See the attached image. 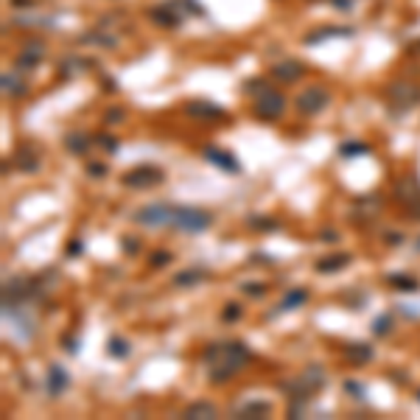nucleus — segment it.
Wrapping results in <instances>:
<instances>
[{
	"mask_svg": "<svg viewBox=\"0 0 420 420\" xmlns=\"http://www.w3.org/2000/svg\"><path fill=\"white\" fill-rule=\"evenodd\" d=\"M387 283L395 288V291H420V280L412 278V275H404V272H395V275H390Z\"/></svg>",
	"mask_w": 420,
	"mask_h": 420,
	"instance_id": "obj_25",
	"label": "nucleus"
},
{
	"mask_svg": "<svg viewBox=\"0 0 420 420\" xmlns=\"http://www.w3.org/2000/svg\"><path fill=\"white\" fill-rule=\"evenodd\" d=\"M269 76L275 81H283V84H294V81H300L305 76V65L297 62V59H291V57H286V59H280V62L272 65Z\"/></svg>",
	"mask_w": 420,
	"mask_h": 420,
	"instance_id": "obj_12",
	"label": "nucleus"
},
{
	"mask_svg": "<svg viewBox=\"0 0 420 420\" xmlns=\"http://www.w3.org/2000/svg\"><path fill=\"white\" fill-rule=\"evenodd\" d=\"M415 247H418V250H420V238H418V244H415Z\"/></svg>",
	"mask_w": 420,
	"mask_h": 420,
	"instance_id": "obj_49",
	"label": "nucleus"
},
{
	"mask_svg": "<svg viewBox=\"0 0 420 420\" xmlns=\"http://www.w3.org/2000/svg\"><path fill=\"white\" fill-rule=\"evenodd\" d=\"M345 392H350L353 398H361L364 395V387L358 381H345Z\"/></svg>",
	"mask_w": 420,
	"mask_h": 420,
	"instance_id": "obj_41",
	"label": "nucleus"
},
{
	"mask_svg": "<svg viewBox=\"0 0 420 420\" xmlns=\"http://www.w3.org/2000/svg\"><path fill=\"white\" fill-rule=\"evenodd\" d=\"M390 101H392L401 112L409 110L412 104H418L420 101V84H415V81H404V78L392 81V87H390Z\"/></svg>",
	"mask_w": 420,
	"mask_h": 420,
	"instance_id": "obj_8",
	"label": "nucleus"
},
{
	"mask_svg": "<svg viewBox=\"0 0 420 420\" xmlns=\"http://www.w3.org/2000/svg\"><path fill=\"white\" fill-rule=\"evenodd\" d=\"M185 112L191 118H205V121H221L224 118V110L216 101H188Z\"/></svg>",
	"mask_w": 420,
	"mask_h": 420,
	"instance_id": "obj_14",
	"label": "nucleus"
},
{
	"mask_svg": "<svg viewBox=\"0 0 420 420\" xmlns=\"http://www.w3.org/2000/svg\"><path fill=\"white\" fill-rule=\"evenodd\" d=\"M202 154H205V160H208V163L218 165L224 174H241V163H238L230 151H224V148H218V146H205V148H202Z\"/></svg>",
	"mask_w": 420,
	"mask_h": 420,
	"instance_id": "obj_13",
	"label": "nucleus"
},
{
	"mask_svg": "<svg viewBox=\"0 0 420 420\" xmlns=\"http://www.w3.org/2000/svg\"><path fill=\"white\" fill-rule=\"evenodd\" d=\"M65 348H68V353H78L81 342H76V339H65Z\"/></svg>",
	"mask_w": 420,
	"mask_h": 420,
	"instance_id": "obj_47",
	"label": "nucleus"
},
{
	"mask_svg": "<svg viewBox=\"0 0 420 420\" xmlns=\"http://www.w3.org/2000/svg\"><path fill=\"white\" fill-rule=\"evenodd\" d=\"M350 34H353V28H348V25H325V28L311 31V34L305 37V45H317V42H322V40H331V37H350Z\"/></svg>",
	"mask_w": 420,
	"mask_h": 420,
	"instance_id": "obj_21",
	"label": "nucleus"
},
{
	"mask_svg": "<svg viewBox=\"0 0 420 420\" xmlns=\"http://www.w3.org/2000/svg\"><path fill=\"white\" fill-rule=\"evenodd\" d=\"M84 252V244H81V238H73L68 244V255L73 258V255H81Z\"/></svg>",
	"mask_w": 420,
	"mask_h": 420,
	"instance_id": "obj_42",
	"label": "nucleus"
},
{
	"mask_svg": "<svg viewBox=\"0 0 420 420\" xmlns=\"http://www.w3.org/2000/svg\"><path fill=\"white\" fill-rule=\"evenodd\" d=\"M322 384H325V373H322L320 367H308V370H303L294 381H286V384H283V390L288 392V401H291V409H288V412L294 415L300 404L311 401V398H314V392H317V390H322Z\"/></svg>",
	"mask_w": 420,
	"mask_h": 420,
	"instance_id": "obj_2",
	"label": "nucleus"
},
{
	"mask_svg": "<svg viewBox=\"0 0 420 420\" xmlns=\"http://www.w3.org/2000/svg\"><path fill=\"white\" fill-rule=\"evenodd\" d=\"M339 154H342V157H364V154H370V143H364V140L339 143Z\"/></svg>",
	"mask_w": 420,
	"mask_h": 420,
	"instance_id": "obj_27",
	"label": "nucleus"
},
{
	"mask_svg": "<svg viewBox=\"0 0 420 420\" xmlns=\"http://www.w3.org/2000/svg\"><path fill=\"white\" fill-rule=\"evenodd\" d=\"M395 199H398L404 208H409V205L420 202L418 174H404V177H398V180H395Z\"/></svg>",
	"mask_w": 420,
	"mask_h": 420,
	"instance_id": "obj_11",
	"label": "nucleus"
},
{
	"mask_svg": "<svg viewBox=\"0 0 420 420\" xmlns=\"http://www.w3.org/2000/svg\"><path fill=\"white\" fill-rule=\"evenodd\" d=\"M28 90H31V84H28L23 76H17V73H3V93H6V95L23 98V95H28Z\"/></svg>",
	"mask_w": 420,
	"mask_h": 420,
	"instance_id": "obj_19",
	"label": "nucleus"
},
{
	"mask_svg": "<svg viewBox=\"0 0 420 420\" xmlns=\"http://www.w3.org/2000/svg\"><path fill=\"white\" fill-rule=\"evenodd\" d=\"M384 238H387V244H392V247H398V244H401V238H404V235H401V233H387V235H384Z\"/></svg>",
	"mask_w": 420,
	"mask_h": 420,
	"instance_id": "obj_46",
	"label": "nucleus"
},
{
	"mask_svg": "<svg viewBox=\"0 0 420 420\" xmlns=\"http://www.w3.org/2000/svg\"><path fill=\"white\" fill-rule=\"evenodd\" d=\"M241 291H244V294H250V297H264V294H267V283L247 280V283H241Z\"/></svg>",
	"mask_w": 420,
	"mask_h": 420,
	"instance_id": "obj_33",
	"label": "nucleus"
},
{
	"mask_svg": "<svg viewBox=\"0 0 420 420\" xmlns=\"http://www.w3.org/2000/svg\"><path fill=\"white\" fill-rule=\"evenodd\" d=\"M124 118V110H110L107 112V124H115V121H121Z\"/></svg>",
	"mask_w": 420,
	"mask_h": 420,
	"instance_id": "obj_45",
	"label": "nucleus"
},
{
	"mask_svg": "<svg viewBox=\"0 0 420 420\" xmlns=\"http://www.w3.org/2000/svg\"><path fill=\"white\" fill-rule=\"evenodd\" d=\"M294 104H297V112L300 115H308V118H314V115H320L328 104H331V95H328V90L325 87H305L297 98H294Z\"/></svg>",
	"mask_w": 420,
	"mask_h": 420,
	"instance_id": "obj_6",
	"label": "nucleus"
},
{
	"mask_svg": "<svg viewBox=\"0 0 420 420\" xmlns=\"http://www.w3.org/2000/svg\"><path fill=\"white\" fill-rule=\"evenodd\" d=\"M407 210V216L412 218V221H420V202H415V205H409V208H404Z\"/></svg>",
	"mask_w": 420,
	"mask_h": 420,
	"instance_id": "obj_44",
	"label": "nucleus"
},
{
	"mask_svg": "<svg viewBox=\"0 0 420 420\" xmlns=\"http://www.w3.org/2000/svg\"><path fill=\"white\" fill-rule=\"evenodd\" d=\"M138 224L143 227H168V218H171V205L168 202H154V205H146V208L135 210L132 216Z\"/></svg>",
	"mask_w": 420,
	"mask_h": 420,
	"instance_id": "obj_9",
	"label": "nucleus"
},
{
	"mask_svg": "<svg viewBox=\"0 0 420 420\" xmlns=\"http://www.w3.org/2000/svg\"><path fill=\"white\" fill-rule=\"evenodd\" d=\"M65 148H68L70 154H87L90 138H87L84 132H70L68 138H65Z\"/></svg>",
	"mask_w": 420,
	"mask_h": 420,
	"instance_id": "obj_26",
	"label": "nucleus"
},
{
	"mask_svg": "<svg viewBox=\"0 0 420 420\" xmlns=\"http://www.w3.org/2000/svg\"><path fill=\"white\" fill-rule=\"evenodd\" d=\"M95 143H98V146H104L110 154H115V151H118V146H121L118 138H112V135H107V132H104V135H95Z\"/></svg>",
	"mask_w": 420,
	"mask_h": 420,
	"instance_id": "obj_35",
	"label": "nucleus"
},
{
	"mask_svg": "<svg viewBox=\"0 0 420 420\" xmlns=\"http://www.w3.org/2000/svg\"><path fill=\"white\" fill-rule=\"evenodd\" d=\"M320 241H328V244H334V241H339V235H337L334 230H322V233H320Z\"/></svg>",
	"mask_w": 420,
	"mask_h": 420,
	"instance_id": "obj_43",
	"label": "nucleus"
},
{
	"mask_svg": "<svg viewBox=\"0 0 420 420\" xmlns=\"http://www.w3.org/2000/svg\"><path fill=\"white\" fill-rule=\"evenodd\" d=\"M418 401H420V390H418Z\"/></svg>",
	"mask_w": 420,
	"mask_h": 420,
	"instance_id": "obj_50",
	"label": "nucleus"
},
{
	"mask_svg": "<svg viewBox=\"0 0 420 420\" xmlns=\"http://www.w3.org/2000/svg\"><path fill=\"white\" fill-rule=\"evenodd\" d=\"M121 250H124L127 255H135V252L140 250V241L135 238V235H127V238L121 241Z\"/></svg>",
	"mask_w": 420,
	"mask_h": 420,
	"instance_id": "obj_37",
	"label": "nucleus"
},
{
	"mask_svg": "<svg viewBox=\"0 0 420 420\" xmlns=\"http://www.w3.org/2000/svg\"><path fill=\"white\" fill-rule=\"evenodd\" d=\"M107 350H110L112 358H127V356H129V342L121 339V337H112V339L107 342Z\"/></svg>",
	"mask_w": 420,
	"mask_h": 420,
	"instance_id": "obj_29",
	"label": "nucleus"
},
{
	"mask_svg": "<svg viewBox=\"0 0 420 420\" xmlns=\"http://www.w3.org/2000/svg\"><path fill=\"white\" fill-rule=\"evenodd\" d=\"M350 258L348 252H339V255H328V258H322L314 269L320 272V275H334V272H342V269H348L350 267Z\"/></svg>",
	"mask_w": 420,
	"mask_h": 420,
	"instance_id": "obj_20",
	"label": "nucleus"
},
{
	"mask_svg": "<svg viewBox=\"0 0 420 420\" xmlns=\"http://www.w3.org/2000/svg\"><path fill=\"white\" fill-rule=\"evenodd\" d=\"M42 57H45V42H42V40H28L25 48H23V51L17 54V59H14V68L37 70L40 62H42Z\"/></svg>",
	"mask_w": 420,
	"mask_h": 420,
	"instance_id": "obj_10",
	"label": "nucleus"
},
{
	"mask_svg": "<svg viewBox=\"0 0 420 420\" xmlns=\"http://www.w3.org/2000/svg\"><path fill=\"white\" fill-rule=\"evenodd\" d=\"M305 300H308V288H288V291L283 294L278 308L280 311H294V308H300Z\"/></svg>",
	"mask_w": 420,
	"mask_h": 420,
	"instance_id": "obj_23",
	"label": "nucleus"
},
{
	"mask_svg": "<svg viewBox=\"0 0 420 420\" xmlns=\"http://www.w3.org/2000/svg\"><path fill=\"white\" fill-rule=\"evenodd\" d=\"M48 395L51 398H59L65 390L70 387V375H68V370L65 367H59V364H51L48 367Z\"/></svg>",
	"mask_w": 420,
	"mask_h": 420,
	"instance_id": "obj_15",
	"label": "nucleus"
},
{
	"mask_svg": "<svg viewBox=\"0 0 420 420\" xmlns=\"http://www.w3.org/2000/svg\"><path fill=\"white\" fill-rule=\"evenodd\" d=\"M81 42L87 45H101V48H118V40L112 34H104V31H93V34H84Z\"/></svg>",
	"mask_w": 420,
	"mask_h": 420,
	"instance_id": "obj_28",
	"label": "nucleus"
},
{
	"mask_svg": "<svg viewBox=\"0 0 420 420\" xmlns=\"http://www.w3.org/2000/svg\"><path fill=\"white\" fill-rule=\"evenodd\" d=\"M87 174H90L93 180L107 177V165H104V163H90V165H87Z\"/></svg>",
	"mask_w": 420,
	"mask_h": 420,
	"instance_id": "obj_39",
	"label": "nucleus"
},
{
	"mask_svg": "<svg viewBox=\"0 0 420 420\" xmlns=\"http://www.w3.org/2000/svg\"><path fill=\"white\" fill-rule=\"evenodd\" d=\"M210 278V269L205 267H188V269H182V272H177L171 283L177 286V288H185V286H197V283H202V280Z\"/></svg>",
	"mask_w": 420,
	"mask_h": 420,
	"instance_id": "obj_17",
	"label": "nucleus"
},
{
	"mask_svg": "<svg viewBox=\"0 0 420 420\" xmlns=\"http://www.w3.org/2000/svg\"><path fill=\"white\" fill-rule=\"evenodd\" d=\"M14 165L23 174H37L40 171V157H37V151L31 146H20L17 154H14Z\"/></svg>",
	"mask_w": 420,
	"mask_h": 420,
	"instance_id": "obj_16",
	"label": "nucleus"
},
{
	"mask_svg": "<svg viewBox=\"0 0 420 420\" xmlns=\"http://www.w3.org/2000/svg\"><path fill=\"white\" fill-rule=\"evenodd\" d=\"M148 20L154 23V25H160V28H168V31H174V28H180L182 25V20H185V11L180 8V3L177 0H165V3H157V6H151L148 8Z\"/></svg>",
	"mask_w": 420,
	"mask_h": 420,
	"instance_id": "obj_7",
	"label": "nucleus"
},
{
	"mask_svg": "<svg viewBox=\"0 0 420 420\" xmlns=\"http://www.w3.org/2000/svg\"><path fill=\"white\" fill-rule=\"evenodd\" d=\"M252 112H255V118H261V121H278L280 115L286 112V98H283V93H278L275 87L261 90V93L252 98Z\"/></svg>",
	"mask_w": 420,
	"mask_h": 420,
	"instance_id": "obj_4",
	"label": "nucleus"
},
{
	"mask_svg": "<svg viewBox=\"0 0 420 420\" xmlns=\"http://www.w3.org/2000/svg\"><path fill=\"white\" fill-rule=\"evenodd\" d=\"M250 224L258 230H275L278 227V221H269V218H250Z\"/></svg>",
	"mask_w": 420,
	"mask_h": 420,
	"instance_id": "obj_40",
	"label": "nucleus"
},
{
	"mask_svg": "<svg viewBox=\"0 0 420 420\" xmlns=\"http://www.w3.org/2000/svg\"><path fill=\"white\" fill-rule=\"evenodd\" d=\"M205 364H208V381L210 384H227L230 378H235L244 364H250L252 358V350L247 348L244 342H216V345H208L205 353H202Z\"/></svg>",
	"mask_w": 420,
	"mask_h": 420,
	"instance_id": "obj_1",
	"label": "nucleus"
},
{
	"mask_svg": "<svg viewBox=\"0 0 420 420\" xmlns=\"http://www.w3.org/2000/svg\"><path fill=\"white\" fill-rule=\"evenodd\" d=\"M177 3H180V8H182V11H194L197 17H202V14H205V8H202L197 0H177Z\"/></svg>",
	"mask_w": 420,
	"mask_h": 420,
	"instance_id": "obj_38",
	"label": "nucleus"
},
{
	"mask_svg": "<svg viewBox=\"0 0 420 420\" xmlns=\"http://www.w3.org/2000/svg\"><path fill=\"white\" fill-rule=\"evenodd\" d=\"M269 84H267V78H247V84H244V93H261V90H267Z\"/></svg>",
	"mask_w": 420,
	"mask_h": 420,
	"instance_id": "obj_36",
	"label": "nucleus"
},
{
	"mask_svg": "<svg viewBox=\"0 0 420 420\" xmlns=\"http://www.w3.org/2000/svg\"><path fill=\"white\" fill-rule=\"evenodd\" d=\"M185 418H197V420H208V418H216L218 415V409L210 404V401H194L185 412H182Z\"/></svg>",
	"mask_w": 420,
	"mask_h": 420,
	"instance_id": "obj_24",
	"label": "nucleus"
},
{
	"mask_svg": "<svg viewBox=\"0 0 420 420\" xmlns=\"http://www.w3.org/2000/svg\"><path fill=\"white\" fill-rule=\"evenodd\" d=\"M171 261V252H165V250H154L151 255H148V264L154 267V269H160V267H165Z\"/></svg>",
	"mask_w": 420,
	"mask_h": 420,
	"instance_id": "obj_34",
	"label": "nucleus"
},
{
	"mask_svg": "<svg viewBox=\"0 0 420 420\" xmlns=\"http://www.w3.org/2000/svg\"><path fill=\"white\" fill-rule=\"evenodd\" d=\"M334 6H337V8H350L353 3H350V0H334Z\"/></svg>",
	"mask_w": 420,
	"mask_h": 420,
	"instance_id": "obj_48",
	"label": "nucleus"
},
{
	"mask_svg": "<svg viewBox=\"0 0 420 420\" xmlns=\"http://www.w3.org/2000/svg\"><path fill=\"white\" fill-rule=\"evenodd\" d=\"M390 328H392V314H381V317L373 322V334H375V337H387Z\"/></svg>",
	"mask_w": 420,
	"mask_h": 420,
	"instance_id": "obj_32",
	"label": "nucleus"
},
{
	"mask_svg": "<svg viewBox=\"0 0 420 420\" xmlns=\"http://www.w3.org/2000/svg\"><path fill=\"white\" fill-rule=\"evenodd\" d=\"M213 224V213L202 208H191V205H171V218L168 227L182 230V233H205Z\"/></svg>",
	"mask_w": 420,
	"mask_h": 420,
	"instance_id": "obj_3",
	"label": "nucleus"
},
{
	"mask_svg": "<svg viewBox=\"0 0 420 420\" xmlns=\"http://www.w3.org/2000/svg\"><path fill=\"white\" fill-rule=\"evenodd\" d=\"M81 57H65L62 59V76H70V73H81V70L90 68V62H78Z\"/></svg>",
	"mask_w": 420,
	"mask_h": 420,
	"instance_id": "obj_30",
	"label": "nucleus"
},
{
	"mask_svg": "<svg viewBox=\"0 0 420 420\" xmlns=\"http://www.w3.org/2000/svg\"><path fill=\"white\" fill-rule=\"evenodd\" d=\"M373 345H367V342H350L345 345V358H348V364H356V367H361V364H367V361H373Z\"/></svg>",
	"mask_w": 420,
	"mask_h": 420,
	"instance_id": "obj_18",
	"label": "nucleus"
},
{
	"mask_svg": "<svg viewBox=\"0 0 420 420\" xmlns=\"http://www.w3.org/2000/svg\"><path fill=\"white\" fill-rule=\"evenodd\" d=\"M238 418H269L272 415V404L267 401H247L244 407L235 409Z\"/></svg>",
	"mask_w": 420,
	"mask_h": 420,
	"instance_id": "obj_22",
	"label": "nucleus"
},
{
	"mask_svg": "<svg viewBox=\"0 0 420 420\" xmlns=\"http://www.w3.org/2000/svg\"><path fill=\"white\" fill-rule=\"evenodd\" d=\"M241 317H244L241 303H224V308H221V320H224V322H235V320H241Z\"/></svg>",
	"mask_w": 420,
	"mask_h": 420,
	"instance_id": "obj_31",
	"label": "nucleus"
},
{
	"mask_svg": "<svg viewBox=\"0 0 420 420\" xmlns=\"http://www.w3.org/2000/svg\"><path fill=\"white\" fill-rule=\"evenodd\" d=\"M163 182H165V174H163V168H157V165H135V168H129V171L121 177V185L138 188V191L157 188V185H163Z\"/></svg>",
	"mask_w": 420,
	"mask_h": 420,
	"instance_id": "obj_5",
	"label": "nucleus"
}]
</instances>
